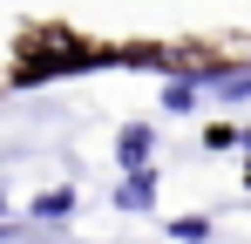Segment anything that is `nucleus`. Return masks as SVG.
Masks as SVG:
<instances>
[{
  "mask_svg": "<svg viewBox=\"0 0 251 244\" xmlns=\"http://www.w3.org/2000/svg\"><path fill=\"white\" fill-rule=\"evenodd\" d=\"M88 61V48H68V41H41V48H34V54H27V68H21V75L34 81L48 68V75H54V68H82Z\"/></svg>",
  "mask_w": 251,
  "mask_h": 244,
  "instance_id": "1",
  "label": "nucleus"
},
{
  "mask_svg": "<svg viewBox=\"0 0 251 244\" xmlns=\"http://www.w3.org/2000/svg\"><path fill=\"white\" fill-rule=\"evenodd\" d=\"M150 203H156V176H150V163H143V170H129V176H123L116 210H150Z\"/></svg>",
  "mask_w": 251,
  "mask_h": 244,
  "instance_id": "2",
  "label": "nucleus"
},
{
  "mask_svg": "<svg viewBox=\"0 0 251 244\" xmlns=\"http://www.w3.org/2000/svg\"><path fill=\"white\" fill-rule=\"evenodd\" d=\"M150 149H156L150 122H129V129H123V143H116V156H123V170H143V163H150Z\"/></svg>",
  "mask_w": 251,
  "mask_h": 244,
  "instance_id": "3",
  "label": "nucleus"
},
{
  "mask_svg": "<svg viewBox=\"0 0 251 244\" xmlns=\"http://www.w3.org/2000/svg\"><path fill=\"white\" fill-rule=\"evenodd\" d=\"M68 210H75V190H48V197H34V217H68Z\"/></svg>",
  "mask_w": 251,
  "mask_h": 244,
  "instance_id": "4",
  "label": "nucleus"
},
{
  "mask_svg": "<svg viewBox=\"0 0 251 244\" xmlns=\"http://www.w3.org/2000/svg\"><path fill=\"white\" fill-rule=\"evenodd\" d=\"M163 109H170V116L197 109V81H170V88H163Z\"/></svg>",
  "mask_w": 251,
  "mask_h": 244,
  "instance_id": "5",
  "label": "nucleus"
},
{
  "mask_svg": "<svg viewBox=\"0 0 251 244\" xmlns=\"http://www.w3.org/2000/svg\"><path fill=\"white\" fill-rule=\"evenodd\" d=\"M210 95H217V102H245V95H251V68H245V75H217Z\"/></svg>",
  "mask_w": 251,
  "mask_h": 244,
  "instance_id": "6",
  "label": "nucleus"
}]
</instances>
